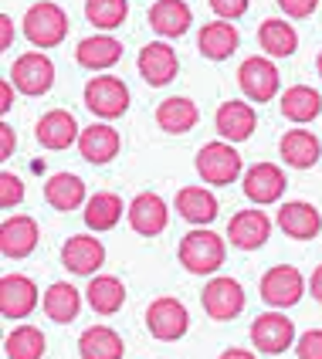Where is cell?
<instances>
[{
  "instance_id": "1",
  "label": "cell",
  "mask_w": 322,
  "mask_h": 359,
  "mask_svg": "<svg viewBox=\"0 0 322 359\" xmlns=\"http://www.w3.org/2000/svg\"><path fill=\"white\" fill-rule=\"evenodd\" d=\"M177 255H180V264L190 275H214L224 264V258H227V248H224L221 234L197 227V231L183 234Z\"/></svg>"
},
{
  "instance_id": "2",
  "label": "cell",
  "mask_w": 322,
  "mask_h": 359,
  "mask_svg": "<svg viewBox=\"0 0 322 359\" xmlns=\"http://www.w3.org/2000/svg\"><path fill=\"white\" fill-rule=\"evenodd\" d=\"M65 34H68V18H65V11H61L58 4L41 0V4H34L24 14V38L31 41L38 51L58 48L61 41H65Z\"/></svg>"
},
{
  "instance_id": "3",
  "label": "cell",
  "mask_w": 322,
  "mask_h": 359,
  "mask_svg": "<svg viewBox=\"0 0 322 359\" xmlns=\"http://www.w3.org/2000/svg\"><path fill=\"white\" fill-rule=\"evenodd\" d=\"M197 173L210 187H227L241 177V153L234 142H207L197 153Z\"/></svg>"
},
{
  "instance_id": "4",
  "label": "cell",
  "mask_w": 322,
  "mask_h": 359,
  "mask_svg": "<svg viewBox=\"0 0 322 359\" xmlns=\"http://www.w3.org/2000/svg\"><path fill=\"white\" fill-rule=\"evenodd\" d=\"M85 105L95 119H119L129 109V88L116 75H95L85 85Z\"/></svg>"
},
{
  "instance_id": "5",
  "label": "cell",
  "mask_w": 322,
  "mask_h": 359,
  "mask_svg": "<svg viewBox=\"0 0 322 359\" xmlns=\"http://www.w3.org/2000/svg\"><path fill=\"white\" fill-rule=\"evenodd\" d=\"M11 81L24 95H44L55 85V65L44 58V51H27L11 65Z\"/></svg>"
},
{
  "instance_id": "6",
  "label": "cell",
  "mask_w": 322,
  "mask_h": 359,
  "mask_svg": "<svg viewBox=\"0 0 322 359\" xmlns=\"http://www.w3.org/2000/svg\"><path fill=\"white\" fill-rule=\"evenodd\" d=\"M238 85H241V92L248 95L251 102H268L279 95V68H275V61L262 58V55H255V58H244L241 68H238Z\"/></svg>"
},
{
  "instance_id": "7",
  "label": "cell",
  "mask_w": 322,
  "mask_h": 359,
  "mask_svg": "<svg viewBox=\"0 0 322 359\" xmlns=\"http://www.w3.org/2000/svg\"><path fill=\"white\" fill-rule=\"evenodd\" d=\"M302 292H305V278L302 271L292 268V264H275V268H268L262 275V299L268 305H275V309L295 305L302 299Z\"/></svg>"
},
{
  "instance_id": "8",
  "label": "cell",
  "mask_w": 322,
  "mask_h": 359,
  "mask_svg": "<svg viewBox=\"0 0 322 359\" xmlns=\"http://www.w3.org/2000/svg\"><path fill=\"white\" fill-rule=\"evenodd\" d=\"M251 342H255L258 353L279 356V353H285L295 342V325L282 312H264V316H258L251 322Z\"/></svg>"
},
{
  "instance_id": "9",
  "label": "cell",
  "mask_w": 322,
  "mask_h": 359,
  "mask_svg": "<svg viewBox=\"0 0 322 359\" xmlns=\"http://www.w3.org/2000/svg\"><path fill=\"white\" fill-rule=\"evenodd\" d=\"M146 329L163 342H173L187 336V329H190V312L183 309L177 299H156L149 309H146Z\"/></svg>"
},
{
  "instance_id": "10",
  "label": "cell",
  "mask_w": 322,
  "mask_h": 359,
  "mask_svg": "<svg viewBox=\"0 0 322 359\" xmlns=\"http://www.w3.org/2000/svg\"><path fill=\"white\" fill-rule=\"evenodd\" d=\"M201 302H203V312L210 319H217V322L238 319L244 309V288L234 278H214V281H207Z\"/></svg>"
},
{
  "instance_id": "11",
  "label": "cell",
  "mask_w": 322,
  "mask_h": 359,
  "mask_svg": "<svg viewBox=\"0 0 322 359\" xmlns=\"http://www.w3.org/2000/svg\"><path fill=\"white\" fill-rule=\"evenodd\" d=\"M136 68H140V75H142V81H146V85L160 88V85H170V81L177 79L180 61H177V51H173L170 44L153 41V44H146V48L140 51Z\"/></svg>"
},
{
  "instance_id": "12",
  "label": "cell",
  "mask_w": 322,
  "mask_h": 359,
  "mask_svg": "<svg viewBox=\"0 0 322 359\" xmlns=\"http://www.w3.org/2000/svg\"><path fill=\"white\" fill-rule=\"evenodd\" d=\"M285 173L282 166H275V163H255V166H248V173H244V197L251 200V203H275V200H282L285 194Z\"/></svg>"
},
{
  "instance_id": "13",
  "label": "cell",
  "mask_w": 322,
  "mask_h": 359,
  "mask_svg": "<svg viewBox=\"0 0 322 359\" xmlns=\"http://www.w3.org/2000/svg\"><path fill=\"white\" fill-rule=\"evenodd\" d=\"M34 309H38V285L27 275H4V281H0L4 319H27Z\"/></svg>"
},
{
  "instance_id": "14",
  "label": "cell",
  "mask_w": 322,
  "mask_h": 359,
  "mask_svg": "<svg viewBox=\"0 0 322 359\" xmlns=\"http://www.w3.org/2000/svg\"><path fill=\"white\" fill-rule=\"evenodd\" d=\"M105 261V248L99 238L92 234H75L61 244V264L72 271V275H95Z\"/></svg>"
},
{
  "instance_id": "15",
  "label": "cell",
  "mask_w": 322,
  "mask_h": 359,
  "mask_svg": "<svg viewBox=\"0 0 322 359\" xmlns=\"http://www.w3.org/2000/svg\"><path fill=\"white\" fill-rule=\"evenodd\" d=\"M271 234V220L264 210L258 207H251V210H241V214H234V217L227 220V241L234 244V248H241V251H255V248H262L264 241Z\"/></svg>"
},
{
  "instance_id": "16",
  "label": "cell",
  "mask_w": 322,
  "mask_h": 359,
  "mask_svg": "<svg viewBox=\"0 0 322 359\" xmlns=\"http://www.w3.org/2000/svg\"><path fill=\"white\" fill-rule=\"evenodd\" d=\"M34 136L44 149H68L72 142H79V119L72 116V112H65V109H51V112H44L38 119V129H34Z\"/></svg>"
},
{
  "instance_id": "17",
  "label": "cell",
  "mask_w": 322,
  "mask_h": 359,
  "mask_svg": "<svg viewBox=\"0 0 322 359\" xmlns=\"http://www.w3.org/2000/svg\"><path fill=\"white\" fill-rule=\"evenodd\" d=\"M146 18H149V27L160 38H183L190 31V24H194V11L183 0H156Z\"/></svg>"
},
{
  "instance_id": "18",
  "label": "cell",
  "mask_w": 322,
  "mask_h": 359,
  "mask_svg": "<svg viewBox=\"0 0 322 359\" xmlns=\"http://www.w3.org/2000/svg\"><path fill=\"white\" fill-rule=\"evenodd\" d=\"M214 126H217V133H221L227 142H244V140H251V133H255V126H258V116H255V109H251L248 102L231 99L217 109Z\"/></svg>"
},
{
  "instance_id": "19",
  "label": "cell",
  "mask_w": 322,
  "mask_h": 359,
  "mask_svg": "<svg viewBox=\"0 0 322 359\" xmlns=\"http://www.w3.org/2000/svg\"><path fill=\"white\" fill-rule=\"evenodd\" d=\"M38 248V220L34 217H7L0 227V255L4 258H27Z\"/></svg>"
},
{
  "instance_id": "20",
  "label": "cell",
  "mask_w": 322,
  "mask_h": 359,
  "mask_svg": "<svg viewBox=\"0 0 322 359\" xmlns=\"http://www.w3.org/2000/svg\"><path fill=\"white\" fill-rule=\"evenodd\" d=\"M166 220H170V210L163 197L156 194H140V197L129 203V227L142 234V238H156L166 231Z\"/></svg>"
},
{
  "instance_id": "21",
  "label": "cell",
  "mask_w": 322,
  "mask_h": 359,
  "mask_svg": "<svg viewBox=\"0 0 322 359\" xmlns=\"http://www.w3.org/2000/svg\"><path fill=\"white\" fill-rule=\"evenodd\" d=\"M79 153L92 163V166H105V163H112L119 156V133H116L112 126H105V122H95V126L81 129Z\"/></svg>"
},
{
  "instance_id": "22",
  "label": "cell",
  "mask_w": 322,
  "mask_h": 359,
  "mask_svg": "<svg viewBox=\"0 0 322 359\" xmlns=\"http://www.w3.org/2000/svg\"><path fill=\"white\" fill-rule=\"evenodd\" d=\"M279 227H282L288 238H295V241H312L316 234H319L322 217H319V210H316L312 203H305V200H292V203L279 207Z\"/></svg>"
},
{
  "instance_id": "23",
  "label": "cell",
  "mask_w": 322,
  "mask_h": 359,
  "mask_svg": "<svg viewBox=\"0 0 322 359\" xmlns=\"http://www.w3.org/2000/svg\"><path fill=\"white\" fill-rule=\"evenodd\" d=\"M238 44H241V34H238V27L231 20H210L197 34V48H201L203 58H210V61L231 58Z\"/></svg>"
},
{
  "instance_id": "24",
  "label": "cell",
  "mask_w": 322,
  "mask_h": 359,
  "mask_svg": "<svg viewBox=\"0 0 322 359\" xmlns=\"http://www.w3.org/2000/svg\"><path fill=\"white\" fill-rule=\"evenodd\" d=\"M119 58L122 44L116 38H109V34H92V38L79 41V48H75V61L88 72H105V68L119 65Z\"/></svg>"
},
{
  "instance_id": "25",
  "label": "cell",
  "mask_w": 322,
  "mask_h": 359,
  "mask_svg": "<svg viewBox=\"0 0 322 359\" xmlns=\"http://www.w3.org/2000/svg\"><path fill=\"white\" fill-rule=\"evenodd\" d=\"M279 149H282V160L288 166H295V170H309L322 156V142L309 129H288L282 142H279Z\"/></svg>"
},
{
  "instance_id": "26",
  "label": "cell",
  "mask_w": 322,
  "mask_h": 359,
  "mask_svg": "<svg viewBox=\"0 0 322 359\" xmlns=\"http://www.w3.org/2000/svg\"><path fill=\"white\" fill-rule=\"evenodd\" d=\"M173 207H177V214L183 220H190V224H210V220L217 217V197L207 190V187H183L177 190V200H173Z\"/></svg>"
},
{
  "instance_id": "27",
  "label": "cell",
  "mask_w": 322,
  "mask_h": 359,
  "mask_svg": "<svg viewBox=\"0 0 322 359\" xmlns=\"http://www.w3.org/2000/svg\"><path fill=\"white\" fill-rule=\"evenodd\" d=\"M197 119H201V112H197L194 99H187V95H170V99H163L160 109H156L160 129L163 133H173V136L190 133V129L197 126Z\"/></svg>"
},
{
  "instance_id": "28",
  "label": "cell",
  "mask_w": 322,
  "mask_h": 359,
  "mask_svg": "<svg viewBox=\"0 0 322 359\" xmlns=\"http://www.w3.org/2000/svg\"><path fill=\"white\" fill-rule=\"evenodd\" d=\"M258 44H262V51L268 58H288V55H295V48H299V34H295V27L282 18H268L262 20V27H258Z\"/></svg>"
},
{
  "instance_id": "29",
  "label": "cell",
  "mask_w": 322,
  "mask_h": 359,
  "mask_svg": "<svg viewBox=\"0 0 322 359\" xmlns=\"http://www.w3.org/2000/svg\"><path fill=\"white\" fill-rule=\"evenodd\" d=\"M322 112V95L316 88H309V85H292V88H285L282 92V116L288 122H305L319 119Z\"/></svg>"
},
{
  "instance_id": "30",
  "label": "cell",
  "mask_w": 322,
  "mask_h": 359,
  "mask_svg": "<svg viewBox=\"0 0 322 359\" xmlns=\"http://www.w3.org/2000/svg\"><path fill=\"white\" fill-rule=\"evenodd\" d=\"M79 353H81V359H122L126 346H122L116 329H109V325H92V329L81 332Z\"/></svg>"
},
{
  "instance_id": "31",
  "label": "cell",
  "mask_w": 322,
  "mask_h": 359,
  "mask_svg": "<svg viewBox=\"0 0 322 359\" xmlns=\"http://www.w3.org/2000/svg\"><path fill=\"white\" fill-rule=\"evenodd\" d=\"M85 302H88L99 316H116L122 305H126V288H122L119 278H112V275H99V278L88 281V288H85Z\"/></svg>"
},
{
  "instance_id": "32",
  "label": "cell",
  "mask_w": 322,
  "mask_h": 359,
  "mask_svg": "<svg viewBox=\"0 0 322 359\" xmlns=\"http://www.w3.org/2000/svg\"><path fill=\"white\" fill-rule=\"evenodd\" d=\"M44 200L55 210H75L85 203V180L75 173H55L44 183Z\"/></svg>"
},
{
  "instance_id": "33",
  "label": "cell",
  "mask_w": 322,
  "mask_h": 359,
  "mask_svg": "<svg viewBox=\"0 0 322 359\" xmlns=\"http://www.w3.org/2000/svg\"><path fill=\"white\" fill-rule=\"evenodd\" d=\"M79 309H81V295L75 285L68 281H55L48 292H44V312L51 322H75L79 319Z\"/></svg>"
},
{
  "instance_id": "34",
  "label": "cell",
  "mask_w": 322,
  "mask_h": 359,
  "mask_svg": "<svg viewBox=\"0 0 322 359\" xmlns=\"http://www.w3.org/2000/svg\"><path fill=\"white\" fill-rule=\"evenodd\" d=\"M122 200L116 194H109V190H102V194H92L88 203H85V224H88V231H112L116 224L122 220Z\"/></svg>"
},
{
  "instance_id": "35",
  "label": "cell",
  "mask_w": 322,
  "mask_h": 359,
  "mask_svg": "<svg viewBox=\"0 0 322 359\" xmlns=\"http://www.w3.org/2000/svg\"><path fill=\"white\" fill-rule=\"evenodd\" d=\"M7 359H41L44 356V332L34 325H18L7 339H4Z\"/></svg>"
},
{
  "instance_id": "36",
  "label": "cell",
  "mask_w": 322,
  "mask_h": 359,
  "mask_svg": "<svg viewBox=\"0 0 322 359\" xmlns=\"http://www.w3.org/2000/svg\"><path fill=\"white\" fill-rule=\"evenodd\" d=\"M126 14H129L126 0H85V18L99 31H116L119 24H126Z\"/></svg>"
},
{
  "instance_id": "37",
  "label": "cell",
  "mask_w": 322,
  "mask_h": 359,
  "mask_svg": "<svg viewBox=\"0 0 322 359\" xmlns=\"http://www.w3.org/2000/svg\"><path fill=\"white\" fill-rule=\"evenodd\" d=\"M20 200H24V180L18 173H11V170H4L0 173V207L11 210V207H18Z\"/></svg>"
},
{
  "instance_id": "38",
  "label": "cell",
  "mask_w": 322,
  "mask_h": 359,
  "mask_svg": "<svg viewBox=\"0 0 322 359\" xmlns=\"http://www.w3.org/2000/svg\"><path fill=\"white\" fill-rule=\"evenodd\" d=\"M299 359H322V329H309L302 332V339L295 342Z\"/></svg>"
},
{
  "instance_id": "39",
  "label": "cell",
  "mask_w": 322,
  "mask_h": 359,
  "mask_svg": "<svg viewBox=\"0 0 322 359\" xmlns=\"http://www.w3.org/2000/svg\"><path fill=\"white\" fill-rule=\"evenodd\" d=\"M248 4H251V0H210V11L221 20H238V18H244Z\"/></svg>"
},
{
  "instance_id": "40",
  "label": "cell",
  "mask_w": 322,
  "mask_h": 359,
  "mask_svg": "<svg viewBox=\"0 0 322 359\" xmlns=\"http://www.w3.org/2000/svg\"><path fill=\"white\" fill-rule=\"evenodd\" d=\"M279 7H282L288 18H309L319 7V0H279Z\"/></svg>"
},
{
  "instance_id": "41",
  "label": "cell",
  "mask_w": 322,
  "mask_h": 359,
  "mask_svg": "<svg viewBox=\"0 0 322 359\" xmlns=\"http://www.w3.org/2000/svg\"><path fill=\"white\" fill-rule=\"evenodd\" d=\"M11 156H14V129L0 122V160H11Z\"/></svg>"
},
{
  "instance_id": "42",
  "label": "cell",
  "mask_w": 322,
  "mask_h": 359,
  "mask_svg": "<svg viewBox=\"0 0 322 359\" xmlns=\"http://www.w3.org/2000/svg\"><path fill=\"white\" fill-rule=\"evenodd\" d=\"M11 44H14V20L4 14V18H0V48L7 51Z\"/></svg>"
},
{
  "instance_id": "43",
  "label": "cell",
  "mask_w": 322,
  "mask_h": 359,
  "mask_svg": "<svg viewBox=\"0 0 322 359\" xmlns=\"http://www.w3.org/2000/svg\"><path fill=\"white\" fill-rule=\"evenodd\" d=\"M11 105H14V81L7 79V81H4V85H0V109L7 112Z\"/></svg>"
},
{
  "instance_id": "44",
  "label": "cell",
  "mask_w": 322,
  "mask_h": 359,
  "mask_svg": "<svg viewBox=\"0 0 322 359\" xmlns=\"http://www.w3.org/2000/svg\"><path fill=\"white\" fill-rule=\"evenodd\" d=\"M309 292H312V299L322 302V264L312 271V278H309Z\"/></svg>"
},
{
  "instance_id": "45",
  "label": "cell",
  "mask_w": 322,
  "mask_h": 359,
  "mask_svg": "<svg viewBox=\"0 0 322 359\" xmlns=\"http://www.w3.org/2000/svg\"><path fill=\"white\" fill-rule=\"evenodd\" d=\"M217 359H258L255 353H248V349H224Z\"/></svg>"
},
{
  "instance_id": "46",
  "label": "cell",
  "mask_w": 322,
  "mask_h": 359,
  "mask_svg": "<svg viewBox=\"0 0 322 359\" xmlns=\"http://www.w3.org/2000/svg\"><path fill=\"white\" fill-rule=\"evenodd\" d=\"M316 68H319V75H322V51H319V58H316Z\"/></svg>"
}]
</instances>
